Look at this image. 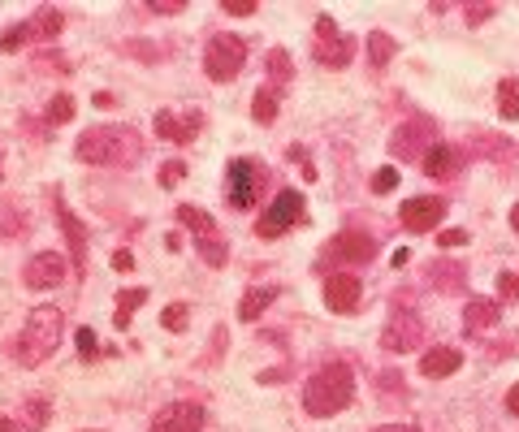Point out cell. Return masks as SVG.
<instances>
[{"label": "cell", "instance_id": "cell-1", "mask_svg": "<svg viewBox=\"0 0 519 432\" xmlns=\"http://www.w3.org/2000/svg\"><path fill=\"white\" fill-rule=\"evenodd\" d=\"M351 398H355V372L346 368V363H325L312 380H307V390H303V407L307 415H338L351 407Z\"/></svg>", "mask_w": 519, "mask_h": 432}, {"label": "cell", "instance_id": "cell-2", "mask_svg": "<svg viewBox=\"0 0 519 432\" xmlns=\"http://www.w3.org/2000/svg\"><path fill=\"white\" fill-rule=\"evenodd\" d=\"M61 333H65V312L61 307H35L18 337V346H14V359L22 368H40L43 359H52V351L61 346Z\"/></svg>", "mask_w": 519, "mask_h": 432}, {"label": "cell", "instance_id": "cell-3", "mask_svg": "<svg viewBox=\"0 0 519 432\" xmlns=\"http://www.w3.org/2000/svg\"><path fill=\"white\" fill-rule=\"evenodd\" d=\"M79 160H87V164H121L126 156H135L139 147H135V138H130V130L126 126H96V130H87V135L79 138Z\"/></svg>", "mask_w": 519, "mask_h": 432}, {"label": "cell", "instance_id": "cell-4", "mask_svg": "<svg viewBox=\"0 0 519 432\" xmlns=\"http://www.w3.org/2000/svg\"><path fill=\"white\" fill-rule=\"evenodd\" d=\"M242 61H247V43L239 35H217V40L208 43V52H203V70H208L212 82H230V79H239Z\"/></svg>", "mask_w": 519, "mask_h": 432}, {"label": "cell", "instance_id": "cell-5", "mask_svg": "<svg viewBox=\"0 0 519 432\" xmlns=\"http://www.w3.org/2000/svg\"><path fill=\"white\" fill-rule=\"evenodd\" d=\"M303 216H307V208H303L299 191H281V195L269 203V212L260 216V234H281V230L299 225Z\"/></svg>", "mask_w": 519, "mask_h": 432}, {"label": "cell", "instance_id": "cell-6", "mask_svg": "<svg viewBox=\"0 0 519 432\" xmlns=\"http://www.w3.org/2000/svg\"><path fill=\"white\" fill-rule=\"evenodd\" d=\"M225 186H230V203L234 208H251L260 195V164L256 160H234L225 169Z\"/></svg>", "mask_w": 519, "mask_h": 432}, {"label": "cell", "instance_id": "cell-7", "mask_svg": "<svg viewBox=\"0 0 519 432\" xmlns=\"http://www.w3.org/2000/svg\"><path fill=\"white\" fill-rule=\"evenodd\" d=\"M441 216H446V199L438 195H416L402 203V225L411 230V234H429V230H438Z\"/></svg>", "mask_w": 519, "mask_h": 432}, {"label": "cell", "instance_id": "cell-8", "mask_svg": "<svg viewBox=\"0 0 519 432\" xmlns=\"http://www.w3.org/2000/svg\"><path fill=\"white\" fill-rule=\"evenodd\" d=\"M203 419H208V415H203L200 402H169V407L152 419V432H200Z\"/></svg>", "mask_w": 519, "mask_h": 432}, {"label": "cell", "instance_id": "cell-9", "mask_svg": "<svg viewBox=\"0 0 519 432\" xmlns=\"http://www.w3.org/2000/svg\"><path fill=\"white\" fill-rule=\"evenodd\" d=\"M312 52H316L320 65H329V70H342V65L351 61V43L338 35V26H334V22L320 18V22H316V48H312Z\"/></svg>", "mask_w": 519, "mask_h": 432}, {"label": "cell", "instance_id": "cell-10", "mask_svg": "<svg viewBox=\"0 0 519 432\" xmlns=\"http://www.w3.org/2000/svg\"><path fill=\"white\" fill-rule=\"evenodd\" d=\"M360 277L355 273H334L329 281H325V303H329V312L338 315H351L355 307H360Z\"/></svg>", "mask_w": 519, "mask_h": 432}, {"label": "cell", "instance_id": "cell-11", "mask_svg": "<svg viewBox=\"0 0 519 432\" xmlns=\"http://www.w3.org/2000/svg\"><path fill=\"white\" fill-rule=\"evenodd\" d=\"M65 273L70 268H65V259L57 251H40V256L26 264V286L31 290H57L61 281H65Z\"/></svg>", "mask_w": 519, "mask_h": 432}, {"label": "cell", "instance_id": "cell-12", "mask_svg": "<svg viewBox=\"0 0 519 432\" xmlns=\"http://www.w3.org/2000/svg\"><path fill=\"white\" fill-rule=\"evenodd\" d=\"M416 342H420V320L411 312H399L385 324V333H381V346H385V351H399V354L411 351Z\"/></svg>", "mask_w": 519, "mask_h": 432}, {"label": "cell", "instance_id": "cell-13", "mask_svg": "<svg viewBox=\"0 0 519 432\" xmlns=\"http://www.w3.org/2000/svg\"><path fill=\"white\" fill-rule=\"evenodd\" d=\"M459 368H463V351H455V346H433V351H424V359H420V372L429 376V380L455 376Z\"/></svg>", "mask_w": 519, "mask_h": 432}, {"label": "cell", "instance_id": "cell-14", "mask_svg": "<svg viewBox=\"0 0 519 432\" xmlns=\"http://www.w3.org/2000/svg\"><path fill=\"white\" fill-rule=\"evenodd\" d=\"M334 256L338 259H351V264H368V259L377 256V242L368 234H355V230H346V234H338V242H334Z\"/></svg>", "mask_w": 519, "mask_h": 432}, {"label": "cell", "instance_id": "cell-15", "mask_svg": "<svg viewBox=\"0 0 519 432\" xmlns=\"http://www.w3.org/2000/svg\"><path fill=\"white\" fill-rule=\"evenodd\" d=\"M195 130H200V117H178V113H156V135L169 138V143H191L195 138Z\"/></svg>", "mask_w": 519, "mask_h": 432}, {"label": "cell", "instance_id": "cell-16", "mask_svg": "<svg viewBox=\"0 0 519 432\" xmlns=\"http://www.w3.org/2000/svg\"><path fill=\"white\" fill-rule=\"evenodd\" d=\"M57 216H61V230L70 238V251H74V264H79V273H87V230L79 225V216L70 212L65 203H57Z\"/></svg>", "mask_w": 519, "mask_h": 432}, {"label": "cell", "instance_id": "cell-17", "mask_svg": "<svg viewBox=\"0 0 519 432\" xmlns=\"http://www.w3.org/2000/svg\"><path fill=\"white\" fill-rule=\"evenodd\" d=\"M498 320H502V307L494 298H472L467 312H463V329H467V333H480V329H489V324H498Z\"/></svg>", "mask_w": 519, "mask_h": 432}, {"label": "cell", "instance_id": "cell-18", "mask_svg": "<svg viewBox=\"0 0 519 432\" xmlns=\"http://www.w3.org/2000/svg\"><path fill=\"white\" fill-rule=\"evenodd\" d=\"M424 174L429 177H455L459 174V152L446 147V143H433V147L424 152Z\"/></svg>", "mask_w": 519, "mask_h": 432}, {"label": "cell", "instance_id": "cell-19", "mask_svg": "<svg viewBox=\"0 0 519 432\" xmlns=\"http://www.w3.org/2000/svg\"><path fill=\"white\" fill-rule=\"evenodd\" d=\"M498 113L502 121H519V79L498 82Z\"/></svg>", "mask_w": 519, "mask_h": 432}, {"label": "cell", "instance_id": "cell-20", "mask_svg": "<svg viewBox=\"0 0 519 432\" xmlns=\"http://www.w3.org/2000/svg\"><path fill=\"white\" fill-rule=\"evenodd\" d=\"M178 221L186 225V230H195L200 238H212L217 234V225H212V216L200 212V208H191V203H178Z\"/></svg>", "mask_w": 519, "mask_h": 432}, {"label": "cell", "instance_id": "cell-21", "mask_svg": "<svg viewBox=\"0 0 519 432\" xmlns=\"http://www.w3.org/2000/svg\"><path fill=\"white\" fill-rule=\"evenodd\" d=\"M273 298H278V290H273V286H264V290H247V295H242L239 315H242V320H260V312H264Z\"/></svg>", "mask_w": 519, "mask_h": 432}, {"label": "cell", "instance_id": "cell-22", "mask_svg": "<svg viewBox=\"0 0 519 432\" xmlns=\"http://www.w3.org/2000/svg\"><path fill=\"white\" fill-rule=\"evenodd\" d=\"M143 298H147V290H143V286H135V290H121V295H118V312H113V324H118V329H126V324H130V315H135V307H139Z\"/></svg>", "mask_w": 519, "mask_h": 432}, {"label": "cell", "instance_id": "cell-23", "mask_svg": "<svg viewBox=\"0 0 519 432\" xmlns=\"http://www.w3.org/2000/svg\"><path fill=\"white\" fill-rule=\"evenodd\" d=\"M61 9H52V5H40V9H35V22H31V31H35V35H43V40H52V35H57L61 31Z\"/></svg>", "mask_w": 519, "mask_h": 432}, {"label": "cell", "instance_id": "cell-24", "mask_svg": "<svg viewBox=\"0 0 519 432\" xmlns=\"http://www.w3.org/2000/svg\"><path fill=\"white\" fill-rule=\"evenodd\" d=\"M251 117L264 121V126L278 117V87H264V91H256V99H251Z\"/></svg>", "mask_w": 519, "mask_h": 432}, {"label": "cell", "instance_id": "cell-25", "mask_svg": "<svg viewBox=\"0 0 519 432\" xmlns=\"http://www.w3.org/2000/svg\"><path fill=\"white\" fill-rule=\"evenodd\" d=\"M368 57H373V65H377V70H385V65H390V57H394V40H390L385 31H373V35H368Z\"/></svg>", "mask_w": 519, "mask_h": 432}, {"label": "cell", "instance_id": "cell-26", "mask_svg": "<svg viewBox=\"0 0 519 432\" xmlns=\"http://www.w3.org/2000/svg\"><path fill=\"white\" fill-rule=\"evenodd\" d=\"M22 424L31 432H40L43 424H48V398H31V402L22 407Z\"/></svg>", "mask_w": 519, "mask_h": 432}, {"label": "cell", "instance_id": "cell-27", "mask_svg": "<svg viewBox=\"0 0 519 432\" xmlns=\"http://www.w3.org/2000/svg\"><path fill=\"white\" fill-rule=\"evenodd\" d=\"M70 117H74V99H70V96H52V104H48V121H52V126H65Z\"/></svg>", "mask_w": 519, "mask_h": 432}, {"label": "cell", "instance_id": "cell-28", "mask_svg": "<svg viewBox=\"0 0 519 432\" xmlns=\"http://www.w3.org/2000/svg\"><path fill=\"white\" fill-rule=\"evenodd\" d=\"M160 320H165V329H174V333H178V329H186V320H191V307H186V303H169Z\"/></svg>", "mask_w": 519, "mask_h": 432}, {"label": "cell", "instance_id": "cell-29", "mask_svg": "<svg viewBox=\"0 0 519 432\" xmlns=\"http://www.w3.org/2000/svg\"><path fill=\"white\" fill-rule=\"evenodd\" d=\"M195 247H200V256L212 264V268H221L225 264V247H221L217 238H195Z\"/></svg>", "mask_w": 519, "mask_h": 432}, {"label": "cell", "instance_id": "cell-30", "mask_svg": "<svg viewBox=\"0 0 519 432\" xmlns=\"http://www.w3.org/2000/svg\"><path fill=\"white\" fill-rule=\"evenodd\" d=\"M26 35H31V26H9V31L0 35V52H14V48H22V43H26Z\"/></svg>", "mask_w": 519, "mask_h": 432}, {"label": "cell", "instance_id": "cell-31", "mask_svg": "<svg viewBox=\"0 0 519 432\" xmlns=\"http://www.w3.org/2000/svg\"><path fill=\"white\" fill-rule=\"evenodd\" d=\"M394 186H399V169H381V174L373 177V191H377V195H390Z\"/></svg>", "mask_w": 519, "mask_h": 432}, {"label": "cell", "instance_id": "cell-32", "mask_svg": "<svg viewBox=\"0 0 519 432\" xmlns=\"http://www.w3.org/2000/svg\"><path fill=\"white\" fill-rule=\"evenodd\" d=\"M74 342H79L82 359H96V354H100V346H96V333H91V329H79V337H74Z\"/></svg>", "mask_w": 519, "mask_h": 432}, {"label": "cell", "instance_id": "cell-33", "mask_svg": "<svg viewBox=\"0 0 519 432\" xmlns=\"http://www.w3.org/2000/svg\"><path fill=\"white\" fill-rule=\"evenodd\" d=\"M182 177H186V164H182V160H169V164L160 169V182H165V186H178Z\"/></svg>", "mask_w": 519, "mask_h": 432}, {"label": "cell", "instance_id": "cell-34", "mask_svg": "<svg viewBox=\"0 0 519 432\" xmlns=\"http://www.w3.org/2000/svg\"><path fill=\"white\" fill-rule=\"evenodd\" d=\"M269 74H273V79H290V57H286V52H273V57H269Z\"/></svg>", "mask_w": 519, "mask_h": 432}, {"label": "cell", "instance_id": "cell-35", "mask_svg": "<svg viewBox=\"0 0 519 432\" xmlns=\"http://www.w3.org/2000/svg\"><path fill=\"white\" fill-rule=\"evenodd\" d=\"M225 14H230V18H251V14H256V5H251V0H230V5H225Z\"/></svg>", "mask_w": 519, "mask_h": 432}, {"label": "cell", "instance_id": "cell-36", "mask_svg": "<svg viewBox=\"0 0 519 432\" xmlns=\"http://www.w3.org/2000/svg\"><path fill=\"white\" fill-rule=\"evenodd\" d=\"M498 295H502V298H519V273L498 277Z\"/></svg>", "mask_w": 519, "mask_h": 432}, {"label": "cell", "instance_id": "cell-37", "mask_svg": "<svg viewBox=\"0 0 519 432\" xmlns=\"http://www.w3.org/2000/svg\"><path fill=\"white\" fill-rule=\"evenodd\" d=\"M113 268H118V273H130V268H135V256H130V251H113Z\"/></svg>", "mask_w": 519, "mask_h": 432}, {"label": "cell", "instance_id": "cell-38", "mask_svg": "<svg viewBox=\"0 0 519 432\" xmlns=\"http://www.w3.org/2000/svg\"><path fill=\"white\" fill-rule=\"evenodd\" d=\"M438 242H441V247H463V242H467V234H463V230H446Z\"/></svg>", "mask_w": 519, "mask_h": 432}, {"label": "cell", "instance_id": "cell-39", "mask_svg": "<svg viewBox=\"0 0 519 432\" xmlns=\"http://www.w3.org/2000/svg\"><path fill=\"white\" fill-rule=\"evenodd\" d=\"M147 9L152 14H178L182 5H174V0H147Z\"/></svg>", "mask_w": 519, "mask_h": 432}, {"label": "cell", "instance_id": "cell-40", "mask_svg": "<svg viewBox=\"0 0 519 432\" xmlns=\"http://www.w3.org/2000/svg\"><path fill=\"white\" fill-rule=\"evenodd\" d=\"M489 14H494V5H472V9H467V22H485Z\"/></svg>", "mask_w": 519, "mask_h": 432}, {"label": "cell", "instance_id": "cell-41", "mask_svg": "<svg viewBox=\"0 0 519 432\" xmlns=\"http://www.w3.org/2000/svg\"><path fill=\"white\" fill-rule=\"evenodd\" d=\"M506 411L519 415V385H511V390H506Z\"/></svg>", "mask_w": 519, "mask_h": 432}, {"label": "cell", "instance_id": "cell-42", "mask_svg": "<svg viewBox=\"0 0 519 432\" xmlns=\"http://www.w3.org/2000/svg\"><path fill=\"white\" fill-rule=\"evenodd\" d=\"M373 432H420V428H411V424H385V428H373Z\"/></svg>", "mask_w": 519, "mask_h": 432}, {"label": "cell", "instance_id": "cell-43", "mask_svg": "<svg viewBox=\"0 0 519 432\" xmlns=\"http://www.w3.org/2000/svg\"><path fill=\"white\" fill-rule=\"evenodd\" d=\"M91 104H96V108H113V96H109V91H100V96L91 99Z\"/></svg>", "mask_w": 519, "mask_h": 432}, {"label": "cell", "instance_id": "cell-44", "mask_svg": "<svg viewBox=\"0 0 519 432\" xmlns=\"http://www.w3.org/2000/svg\"><path fill=\"white\" fill-rule=\"evenodd\" d=\"M511 230H515V234H519V208H515V212H511Z\"/></svg>", "mask_w": 519, "mask_h": 432}, {"label": "cell", "instance_id": "cell-45", "mask_svg": "<svg viewBox=\"0 0 519 432\" xmlns=\"http://www.w3.org/2000/svg\"><path fill=\"white\" fill-rule=\"evenodd\" d=\"M0 432H14V424H9V419H5V415H0Z\"/></svg>", "mask_w": 519, "mask_h": 432}]
</instances>
